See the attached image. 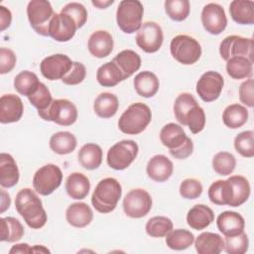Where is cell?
I'll return each instance as SVG.
<instances>
[{
	"mask_svg": "<svg viewBox=\"0 0 254 254\" xmlns=\"http://www.w3.org/2000/svg\"><path fill=\"white\" fill-rule=\"evenodd\" d=\"M229 13L234 22L240 25L254 24V2L233 0L229 5Z\"/></svg>",
	"mask_w": 254,
	"mask_h": 254,
	"instance_id": "f1b7e54d",
	"label": "cell"
},
{
	"mask_svg": "<svg viewBox=\"0 0 254 254\" xmlns=\"http://www.w3.org/2000/svg\"><path fill=\"white\" fill-rule=\"evenodd\" d=\"M249 247V240L247 234L242 233L235 236H225L223 250L228 254H244Z\"/></svg>",
	"mask_w": 254,
	"mask_h": 254,
	"instance_id": "c3c4849f",
	"label": "cell"
},
{
	"mask_svg": "<svg viewBox=\"0 0 254 254\" xmlns=\"http://www.w3.org/2000/svg\"><path fill=\"white\" fill-rule=\"evenodd\" d=\"M253 79L250 77L243 81L239 86V99L241 103L252 108L254 105L253 98Z\"/></svg>",
	"mask_w": 254,
	"mask_h": 254,
	"instance_id": "db71d44e",
	"label": "cell"
},
{
	"mask_svg": "<svg viewBox=\"0 0 254 254\" xmlns=\"http://www.w3.org/2000/svg\"><path fill=\"white\" fill-rule=\"evenodd\" d=\"M77 141L75 136L68 131H60L52 135L50 139V148L59 155H66L73 152Z\"/></svg>",
	"mask_w": 254,
	"mask_h": 254,
	"instance_id": "836d02e7",
	"label": "cell"
},
{
	"mask_svg": "<svg viewBox=\"0 0 254 254\" xmlns=\"http://www.w3.org/2000/svg\"><path fill=\"white\" fill-rule=\"evenodd\" d=\"M10 254L14 253H20V254H28L32 253V247L27 243H18L12 246V248L9 250Z\"/></svg>",
	"mask_w": 254,
	"mask_h": 254,
	"instance_id": "9f6ffc18",
	"label": "cell"
},
{
	"mask_svg": "<svg viewBox=\"0 0 254 254\" xmlns=\"http://www.w3.org/2000/svg\"><path fill=\"white\" fill-rule=\"evenodd\" d=\"M152 120V111L148 105L136 102L128 106L118 120V127L121 132L127 135L142 133Z\"/></svg>",
	"mask_w": 254,
	"mask_h": 254,
	"instance_id": "277c9868",
	"label": "cell"
},
{
	"mask_svg": "<svg viewBox=\"0 0 254 254\" xmlns=\"http://www.w3.org/2000/svg\"><path fill=\"white\" fill-rule=\"evenodd\" d=\"M214 220V213L210 207L204 204L193 205L187 214L188 225L195 230H202Z\"/></svg>",
	"mask_w": 254,
	"mask_h": 254,
	"instance_id": "cb8c5ba5",
	"label": "cell"
},
{
	"mask_svg": "<svg viewBox=\"0 0 254 254\" xmlns=\"http://www.w3.org/2000/svg\"><path fill=\"white\" fill-rule=\"evenodd\" d=\"M201 23L207 33L211 35L221 34L227 26L223 7L217 3L206 4L201 11Z\"/></svg>",
	"mask_w": 254,
	"mask_h": 254,
	"instance_id": "2e32d148",
	"label": "cell"
},
{
	"mask_svg": "<svg viewBox=\"0 0 254 254\" xmlns=\"http://www.w3.org/2000/svg\"><path fill=\"white\" fill-rule=\"evenodd\" d=\"M234 148L245 158L254 157V132L247 130L239 133L234 139Z\"/></svg>",
	"mask_w": 254,
	"mask_h": 254,
	"instance_id": "f6af8a7d",
	"label": "cell"
},
{
	"mask_svg": "<svg viewBox=\"0 0 254 254\" xmlns=\"http://www.w3.org/2000/svg\"><path fill=\"white\" fill-rule=\"evenodd\" d=\"M24 105L16 94H4L0 98V122L2 124L14 123L21 119Z\"/></svg>",
	"mask_w": 254,
	"mask_h": 254,
	"instance_id": "ac0fdd59",
	"label": "cell"
},
{
	"mask_svg": "<svg viewBox=\"0 0 254 254\" xmlns=\"http://www.w3.org/2000/svg\"><path fill=\"white\" fill-rule=\"evenodd\" d=\"M20 173L15 159L8 153L0 154V185L2 188H12L19 182Z\"/></svg>",
	"mask_w": 254,
	"mask_h": 254,
	"instance_id": "603a6c76",
	"label": "cell"
},
{
	"mask_svg": "<svg viewBox=\"0 0 254 254\" xmlns=\"http://www.w3.org/2000/svg\"><path fill=\"white\" fill-rule=\"evenodd\" d=\"M112 62L119 67L124 78L130 77L141 66V58L133 50H123L117 54Z\"/></svg>",
	"mask_w": 254,
	"mask_h": 254,
	"instance_id": "f546056e",
	"label": "cell"
},
{
	"mask_svg": "<svg viewBox=\"0 0 254 254\" xmlns=\"http://www.w3.org/2000/svg\"><path fill=\"white\" fill-rule=\"evenodd\" d=\"M17 59L15 53L7 48H1L0 49V73L5 74L10 72L15 64H16Z\"/></svg>",
	"mask_w": 254,
	"mask_h": 254,
	"instance_id": "f5cc1de1",
	"label": "cell"
},
{
	"mask_svg": "<svg viewBox=\"0 0 254 254\" xmlns=\"http://www.w3.org/2000/svg\"><path fill=\"white\" fill-rule=\"evenodd\" d=\"M73 62L68 56L56 54L45 58L40 64L42 75L49 80L62 79L71 68Z\"/></svg>",
	"mask_w": 254,
	"mask_h": 254,
	"instance_id": "9a60e30c",
	"label": "cell"
},
{
	"mask_svg": "<svg viewBox=\"0 0 254 254\" xmlns=\"http://www.w3.org/2000/svg\"><path fill=\"white\" fill-rule=\"evenodd\" d=\"M40 82L36 73L30 70H22L14 78V88L19 94L28 97L38 88Z\"/></svg>",
	"mask_w": 254,
	"mask_h": 254,
	"instance_id": "f35d334b",
	"label": "cell"
},
{
	"mask_svg": "<svg viewBox=\"0 0 254 254\" xmlns=\"http://www.w3.org/2000/svg\"><path fill=\"white\" fill-rule=\"evenodd\" d=\"M86 76L85 65L79 62H73L70 70L62 78V81L66 85H76L84 80Z\"/></svg>",
	"mask_w": 254,
	"mask_h": 254,
	"instance_id": "816d5d0a",
	"label": "cell"
},
{
	"mask_svg": "<svg viewBox=\"0 0 254 254\" xmlns=\"http://www.w3.org/2000/svg\"><path fill=\"white\" fill-rule=\"evenodd\" d=\"M144 8L138 0H122L116 11V22L120 30L126 34L138 32L142 26Z\"/></svg>",
	"mask_w": 254,
	"mask_h": 254,
	"instance_id": "5b68a950",
	"label": "cell"
},
{
	"mask_svg": "<svg viewBox=\"0 0 254 254\" xmlns=\"http://www.w3.org/2000/svg\"><path fill=\"white\" fill-rule=\"evenodd\" d=\"M28 99L30 103L38 109V112L46 110L54 100L49 88L43 82H40L38 88L28 96Z\"/></svg>",
	"mask_w": 254,
	"mask_h": 254,
	"instance_id": "7dc6e473",
	"label": "cell"
},
{
	"mask_svg": "<svg viewBox=\"0 0 254 254\" xmlns=\"http://www.w3.org/2000/svg\"><path fill=\"white\" fill-rule=\"evenodd\" d=\"M77 26L67 14L55 13L49 26V36L57 42H68L73 38Z\"/></svg>",
	"mask_w": 254,
	"mask_h": 254,
	"instance_id": "e0dca14e",
	"label": "cell"
},
{
	"mask_svg": "<svg viewBox=\"0 0 254 254\" xmlns=\"http://www.w3.org/2000/svg\"><path fill=\"white\" fill-rule=\"evenodd\" d=\"M113 38L111 34L105 30H98L93 32L87 42L89 53L98 59L106 58L113 51Z\"/></svg>",
	"mask_w": 254,
	"mask_h": 254,
	"instance_id": "d6986e66",
	"label": "cell"
},
{
	"mask_svg": "<svg viewBox=\"0 0 254 254\" xmlns=\"http://www.w3.org/2000/svg\"><path fill=\"white\" fill-rule=\"evenodd\" d=\"M195 105H197V102L192 94L188 92H183L179 94L175 99L174 103V113L178 122L184 125L187 114Z\"/></svg>",
	"mask_w": 254,
	"mask_h": 254,
	"instance_id": "7bdbcfd3",
	"label": "cell"
},
{
	"mask_svg": "<svg viewBox=\"0 0 254 254\" xmlns=\"http://www.w3.org/2000/svg\"><path fill=\"white\" fill-rule=\"evenodd\" d=\"M38 114L44 120L62 126L72 125L78 115L76 106L67 99H55L46 110L40 111Z\"/></svg>",
	"mask_w": 254,
	"mask_h": 254,
	"instance_id": "ba28073f",
	"label": "cell"
},
{
	"mask_svg": "<svg viewBox=\"0 0 254 254\" xmlns=\"http://www.w3.org/2000/svg\"><path fill=\"white\" fill-rule=\"evenodd\" d=\"M232 188V198L229 202V206L237 207L246 202L250 195V184L248 180L243 176H231L227 179Z\"/></svg>",
	"mask_w": 254,
	"mask_h": 254,
	"instance_id": "d6a6232c",
	"label": "cell"
},
{
	"mask_svg": "<svg viewBox=\"0 0 254 254\" xmlns=\"http://www.w3.org/2000/svg\"><path fill=\"white\" fill-rule=\"evenodd\" d=\"M113 0H92L91 3L93 6H95L98 9H105L107 8L109 5L113 4Z\"/></svg>",
	"mask_w": 254,
	"mask_h": 254,
	"instance_id": "680465c9",
	"label": "cell"
},
{
	"mask_svg": "<svg viewBox=\"0 0 254 254\" xmlns=\"http://www.w3.org/2000/svg\"><path fill=\"white\" fill-rule=\"evenodd\" d=\"M253 39L237 35L227 36L219 45V54L226 62L233 57H246L253 61Z\"/></svg>",
	"mask_w": 254,
	"mask_h": 254,
	"instance_id": "7c38bea8",
	"label": "cell"
},
{
	"mask_svg": "<svg viewBox=\"0 0 254 254\" xmlns=\"http://www.w3.org/2000/svg\"><path fill=\"white\" fill-rule=\"evenodd\" d=\"M96 79L100 85L104 87H112L123 81L125 78L119 67L111 61L98 67Z\"/></svg>",
	"mask_w": 254,
	"mask_h": 254,
	"instance_id": "d590c367",
	"label": "cell"
},
{
	"mask_svg": "<svg viewBox=\"0 0 254 254\" xmlns=\"http://www.w3.org/2000/svg\"><path fill=\"white\" fill-rule=\"evenodd\" d=\"M51 251L44 245H34L32 246V253H50Z\"/></svg>",
	"mask_w": 254,
	"mask_h": 254,
	"instance_id": "91938a15",
	"label": "cell"
},
{
	"mask_svg": "<svg viewBox=\"0 0 254 254\" xmlns=\"http://www.w3.org/2000/svg\"><path fill=\"white\" fill-rule=\"evenodd\" d=\"M226 71L234 79L250 78L253 74V61L246 57H233L226 61Z\"/></svg>",
	"mask_w": 254,
	"mask_h": 254,
	"instance_id": "1f68e13d",
	"label": "cell"
},
{
	"mask_svg": "<svg viewBox=\"0 0 254 254\" xmlns=\"http://www.w3.org/2000/svg\"><path fill=\"white\" fill-rule=\"evenodd\" d=\"M223 85V76L217 71L208 70L202 73L197 80L195 90L202 101L212 102L220 96Z\"/></svg>",
	"mask_w": 254,
	"mask_h": 254,
	"instance_id": "5bb4252c",
	"label": "cell"
},
{
	"mask_svg": "<svg viewBox=\"0 0 254 254\" xmlns=\"http://www.w3.org/2000/svg\"><path fill=\"white\" fill-rule=\"evenodd\" d=\"M139 152L137 143L133 140H122L111 146L107 152V165L116 171L128 168L136 159Z\"/></svg>",
	"mask_w": 254,
	"mask_h": 254,
	"instance_id": "52a82bcc",
	"label": "cell"
},
{
	"mask_svg": "<svg viewBox=\"0 0 254 254\" xmlns=\"http://www.w3.org/2000/svg\"><path fill=\"white\" fill-rule=\"evenodd\" d=\"M248 110L239 103L228 105L222 113V121L224 125L230 129L242 127L248 120Z\"/></svg>",
	"mask_w": 254,
	"mask_h": 254,
	"instance_id": "e575fe53",
	"label": "cell"
},
{
	"mask_svg": "<svg viewBox=\"0 0 254 254\" xmlns=\"http://www.w3.org/2000/svg\"><path fill=\"white\" fill-rule=\"evenodd\" d=\"M173 229V222L167 216H154L151 217L145 226L146 233L151 237L161 238L167 236V234Z\"/></svg>",
	"mask_w": 254,
	"mask_h": 254,
	"instance_id": "60d3db41",
	"label": "cell"
},
{
	"mask_svg": "<svg viewBox=\"0 0 254 254\" xmlns=\"http://www.w3.org/2000/svg\"><path fill=\"white\" fill-rule=\"evenodd\" d=\"M170 51L173 58L185 65L195 64L201 56L200 44L189 35L174 37L170 44Z\"/></svg>",
	"mask_w": 254,
	"mask_h": 254,
	"instance_id": "8992f818",
	"label": "cell"
},
{
	"mask_svg": "<svg viewBox=\"0 0 254 254\" xmlns=\"http://www.w3.org/2000/svg\"><path fill=\"white\" fill-rule=\"evenodd\" d=\"M190 2L188 0H166L165 11L174 21L182 22L190 15Z\"/></svg>",
	"mask_w": 254,
	"mask_h": 254,
	"instance_id": "ee69618b",
	"label": "cell"
},
{
	"mask_svg": "<svg viewBox=\"0 0 254 254\" xmlns=\"http://www.w3.org/2000/svg\"><path fill=\"white\" fill-rule=\"evenodd\" d=\"M202 185L196 179H186L180 185V194L187 199H195L202 193Z\"/></svg>",
	"mask_w": 254,
	"mask_h": 254,
	"instance_id": "f907efd6",
	"label": "cell"
},
{
	"mask_svg": "<svg viewBox=\"0 0 254 254\" xmlns=\"http://www.w3.org/2000/svg\"><path fill=\"white\" fill-rule=\"evenodd\" d=\"M54 15L52 4L47 0H32L28 3L29 23L35 32L42 36H49V26Z\"/></svg>",
	"mask_w": 254,
	"mask_h": 254,
	"instance_id": "9c48e42d",
	"label": "cell"
},
{
	"mask_svg": "<svg viewBox=\"0 0 254 254\" xmlns=\"http://www.w3.org/2000/svg\"><path fill=\"white\" fill-rule=\"evenodd\" d=\"M119 107V101L115 94L110 92H102L94 100L93 110L95 114L100 118L113 117Z\"/></svg>",
	"mask_w": 254,
	"mask_h": 254,
	"instance_id": "4dcf8cb0",
	"label": "cell"
},
{
	"mask_svg": "<svg viewBox=\"0 0 254 254\" xmlns=\"http://www.w3.org/2000/svg\"><path fill=\"white\" fill-rule=\"evenodd\" d=\"M65 218L68 224L76 228L87 226L93 219V212L85 202L71 203L65 210Z\"/></svg>",
	"mask_w": 254,
	"mask_h": 254,
	"instance_id": "7402d4cb",
	"label": "cell"
},
{
	"mask_svg": "<svg viewBox=\"0 0 254 254\" xmlns=\"http://www.w3.org/2000/svg\"><path fill=\"white\" fill-rule=\"evenodd\" d=\"M24 227L17 218L12 216L1 218V241H19L24 236Z\"/></svg>",
	"mask_w": 254,
	"mask_h": 254,
	"instance_id": "74e56055",
	"label": "cell"
},
{
	"mask_svg": "<svg viewBox=\"0 0 254 254\" xmlns=\"http://www.w3.org/2000/svg\"><path fill=\"white\" fill-rule=\"evenodd\" d=\"M152 203V197L146 190L134 189L126 193L123 199V210L129 217L141 218L150 212Z\"/></svg>",
	"mask_w": 254,
	"mask_h": 254,
	"instance_id": "8fae6325",
	"label": "cell"
},
{
	"mask_svg": "<svg viewBox=\"0 0 254 254\" xmlns=\"http://www.w3.org/2000/svg\"><path fill=\"white\" fill-rule=\"evenodd\" d=\"M236 167L235 157L228 152H218L212 158V168L220 176H228Z\"/></svg>",
	"mask_w": 254,
	"mask_h": 254,
	"instance_id": "b9f144b4",
	"label": "cell"
},
{
	"mask_svg": "<svg viewBox=\"0 0 254 254\" xmlns=\"http://www.w3.org/2000/svg\"><path fill=\"white\" fill-rule=\"evenodd\" d=\"M63 172L57 165L47 164L37 170L33 177L34 190L41 195L53 193L62 184Z\"/></svg>",
	"mask_w": 254,
	"mask_h": 254,
	"instance_id": "30bf717a",
	"label": "cell"
},
{
	"mask_svg": "<svg viewBox=\"0 0 254 254\" xmlns=\"http://www.w3.org/2000/svg\"><path fill=\"white\" fill-rule=\"evenodd\" d=\"M78 162L82 168L85 170H95L97 169L101 163L103 158L102 149L99 145L95 143H87L84 144L77 153Z\"/></svg>",
	"mask_w": 254,
	"mask_h": 254,
	"instance_id": "4316f807",
	"label": "cell"
},
{
	"mask_svg": "<svg viewBox=\"0 0 254 254\" xmlns=\"http://www.w3.org/2000/svg\"><path fill=\"white\" fill-rule=\"evenodd\" d=\"M184 126H188L192 134H197L204 129L205 113L198 104L189 111L185 118Z\"/></svg>",
	"mask_w": 254,
	"mask_h": 254,
	"instance_id": "bcb514c9",
	"label": "cell"
},
{
	"mask_svg": "<svg viewBox=\"0 0 254 254\" xmlns=\"http://www.w3.org/2000/svg\"><path fill=\"white\" fill-rule=\"evenodd\" d=\"M15 207L29 227L40 229L46 224V210L42 200L33 190L29 188L20 190L15 197Z\"/></svg>",
	"mask_w": 254,
	"mask_h": 254,
	"instance_id": "6da1fadb",
	"label": "cell"
},
{
	"mask_svg": "<svg viewBox=\"0 0 254 254\" xmlns=\"http://www.w3.org/2000/svg\"><path fill=\"white\" fill-rule=\"evenodd\" d=\"M12 21V14L11 11L6 8L5 6H0V30L4 31L7 29Z\"/></svg>",
	"mask_w": 254,
	"mask_h": 254,
	"instance_id": "11a10c76",
	"label": "cell"
},
{
	"mask_svg": "<svg viewBox=\"0 0 254 254\" xmlns=\"http://www.w3.org/2000/svg\"><path fill=\"white\" fill-rule=\"evenodd\" d=\"M208 198L216 205H228L232 198V188L228 180H218L208 189Z\"/></svg>",
	"mask_w": 254,
	"mask_h": 254,
	"instance_id": "8d00e7d4",
	"label": "cell"
},
{
	"mask_svg": "<svg viewBox=\"0 0 254 254\" xmlns=\"http://www.w3.org/2000/svg\"><path fill=\"white\" fill-rule=\"evenodd\" d=\"M194 247L198 254H219L224 248V240L219 234L206 231L195 238Z\"/></svg>",
	"mask_w": 254,
	"mask_h": 254,
	"instance_id": "d4e9b609",
	"label": "cell"
},
{
	"mask_svg": "<svg viewBox=\"0 0 254 254\" xmlns=\"http://www.w3.org/2000/svg\"><path fill=\"white\" fill-rule=\"evenodd\" d=\"M164 34L161 26L153 21L145 22L136 35L137 46L148 54L156 53L162 47Z\"/></svg>",
	"mask_w": 254,
	"mask_h": 254,
	"instance_id": "4fadbf2b",
	"label": "cell"
},
{
	"mask_svg": "<svg viewBox=\"0 0 254 254\" xmlns=\"http://www.w3.org/2000/svg\"><path fill=\"white\" fill-rule=\"evenodd\" d=\"M11 203L10 195L2 189L1 190V213H3L7 208H9Z\"/></svg>",
	"mask_w": 254,
	"mask_h": 254,
	"instance_id": "6f0895ef",
	"label": "cell"
},
{
	"mask_svg": "<svg viewBox=\"0 0 254 254\" xmlns=\"http://www.w3.org/2000/svg\"><path fill=\"white\" fill-rule=\"evenodd\" d=\"M174 166L172 161L165 155H155L146 167L148 177L158 183L166 182L173 175Z\"/></svg>",
	"mask_w": 254,
	"mask_h": 254,
	"instance_id": "ffe728a7",
	"label": "cell"
},
{
	"mask_svg": "<svg viewBox=\"0 0 254 254\" xmlns=\"http://www.w3.org/2000/svg\"><path fill=\"white\" fill-rule=\"evenodd\" d=\"M90 190V182L82 173H71L65 181V190L73 199H83Z\"/></svg>",
	"mask_w": 254,
	"mask_h": 254,
	"instance_id": "83f0119b",
	"label": "cell"
},
{
	"mask_svg": "<svg viewBox=\"0 0 254 254\" xmlns=\"http://www.w3.org/2000/svg\"><path fill=\"white\" fill-rule=\"evenodd\" d=\"M134 88L142 97H153L159 90L160 81L155 73L149 70L139 72L133 81Z\"/></svg>",
	"mask_w": 254,
	"mask_h": 254,
	"instance_id": "484cf974",
	"label": "cell"
},
{
	"mask_svg": "<svg viewBox=\"0 0 254 254\" xmlns=\"http://www.w3.org/2000/svg\"><path fill=\"white\" fill-rule=\"evenodd\" d=\"M62 13L69 15L75 22L77 29L81 28L87 21V11L85 7L78 2L67 3L61 11Z\"/></svg>",
	"mask_w": 254,
	"mask_h": 254,
	"instance_id": "681fc988",
	"label": "cell"
},
{
	"mask_svg": "<svg viewBox=\"0 0 254 254\" xmlns=\"http://www.w3.org/2000/svg\"><path fill=\"white\" fill-rule=\"evenodd\" d=\"M166 237V244L172 250L188 249L194 242V235L187 229H172Z\"/></svg>",
	"mask_w": 254,
	"mask_h": 254,
	"instance_id": "ab89813d",
	"label": "cell"
},
{
	"mask_svg": "<svg viewBox=\"0 0 254 254\" xmlns=\"http://www.w3.org/2000/svg\"><path fill=\"white\" fill-rule=\"evenodd\" d=\"M160 140L176 159L184 160L192 154L193 143L179 124H166L160 131Z\"/></svg>",
	"mask_w": 254,
	"mask_h": 254,
	"instance_id": "7a4b0ae2",
	"label": "cell"
},
{
	"mask_svg": "<svg viewBox=\"0 0 254 254\" xmlns=\"http://www.w3.org/2000/svg\"><path fill=\"white\" fill-rule=\"evenodd\" d=\"M121 195L120 183L114 178H105L96 185L91 195V203L98 212L109 213L115 209Z\"/></svg>",
	"mask_w": 254,
	"mask_h": 254,
	"instance_id": "3957f363",
	"label": "cell"
},
{
	"mask_svg": "<svg viewBox=\"0 0 254 254\" xmlns=\"http://www.w3.org/2000/svg\"><path fill=\"white\" fill-rule=\"evenodd\" d=\"M218 230L224 236H235L244 231L245 220L243 216L236 212L226 210L221 212L216 219Z\"/></svg>",
	"mask_w": 254,
	"mask_h": 254,
	"instance_id": "44dd1931",
	"label": "cell"
}]
</instances>
